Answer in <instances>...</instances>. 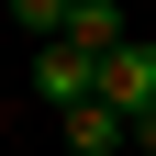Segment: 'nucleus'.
Returning <instances> with one entry per match:
<instances>
[{
	"mask_svg": "<svg viewBox=\"0 0 156 156\" xmlns=\"http://www.w3.org/2000/svg\"><path fill=\"white\" fill-rule=\"evenodd\" d=\"M89 101L123 112V123H134V112H156V45H134V34H123V45L89 67Z\"/></svg>",
	"mask_w": 156,
	"mask_h": 156,
	"instance_id": "f257e3e1",
	"label": "nucleus"
},
{
	"mask_svg": "<svg viewBox=\"0 0 156 156\" xmlns=\"http://www.w3.org/2000/svg\"><path fill=\"white\" fill-rule=\"evenodd\" d=\"M34 89H45L56 112H78V101H89V56H78V45H34Z\"/></svg>",
	"mask_w": 156,
	"mask_h": 156,
	"instance_id": "f03ea898",
	"label": "nucleus"
},
{
	"mask_svg": "<svg viewBox=\"0 0 156 156\" xmlns=\"http://www.w3.org/2000/svg\"><path fill=\"white\" fill-rule=\"evenodd\" d=\"M56 45H78V56H89V67H101V56L123 45V11H112V0H78V11H67V34H56Z\"/></svg>",
	"mask_w": 156,
	"mask_h": 156,
	"instance_id": "7ed1b4c3",
	"label": "nucleus"
},
{
	"mask_svg": "<svg viewBox=\"0 0 156 156\" xmlns=\"http://www.w3.org/2000/svg\"><path fill=\"white\" fill-rule=\"evenodd\" d=\"M67 145H78V156H123V112L78 101V112H67Z\"/></svg>",
	"mask_w": 156,
	"mask_h": 156,
	"instance_id": "20e7f679",
	"label": "nucleus"
},
{
	"mask_svg": "<svg viewBox=\"0 0 156 156\" xmlns=\"http://www.w3.org/2000/svg\"><path fill=\"white\" fill-rule=\"evenodd\" d=\"M11 23H23V34H45V45H56V34H67V0H11Z\"/></svg>",
	"mask_w": 156,
	"mask_h": 156,
	"instance_id": "39448f33",
	"label": "nucleus"
},
{
	"mask_svg": "<svg viewBox=\"0 0 156 156\" xmlns=\"http://www.w3.org/2000/svg\"><path fill=\"white\" fill-rule=\"evenodd\" d=\"M123 145H134V156H156V112H134V123H123Z\"/></svg>",
	"mask_w": 156,
	"mask_h": 156,
	"instance_id": "423d86ee",
	"label": "nucleus"
},
{
	"mask_svg": "<svg viewBox=\"0 0 156 156\" xmlns=\"http://www.w3.org/2000/svg\"><path fill=\"white\" fill-rule=\"evenodd\" d=\"M67 11H78V0H67Z\"/></svg>",
	"mask_w": 156,
	"mask_h": 156,
	"instance_id": "0eeeda50",
	"label": "nucleus"
},
{
	"mask_svg": "<svg viewBox=\"0 0 156 156\" xmlns=\"http://www.w3.org/2000/svg\"><path fill=\"white\" fill-rule=\"evenodd\" d=\"M123 156H134V145H123Z\"/></svg>",
	"mask_w": 156,
	"mask_h": 156,
	"instance_id": "6e6552de",
	"label": "nucleus"
}]
</instances>
